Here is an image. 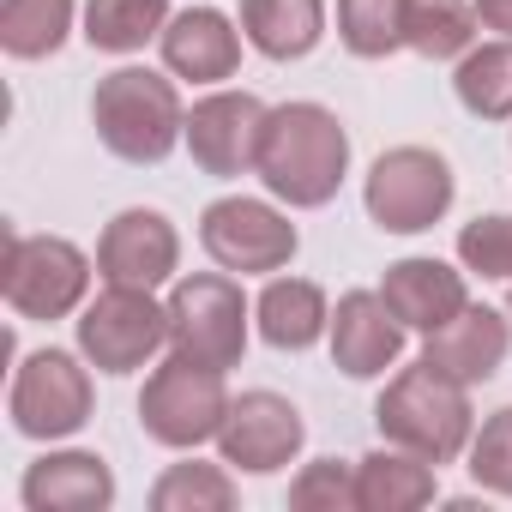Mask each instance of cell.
<instances>
[{"label": "cell", "mask_w": 512, "mask_h": 512, "mask_svg": "<svg viewBox=\"0 0 512 512\" xmlns=\"http://www.w3.org/2000/svg\"><path fill=\"white\" fill-rule=\"evenodd\" d=\"M13 428L25 440H67L91 422V374L67 350H37L13 374Z\"/></svg>", "instance_id": "cell-10"}, {"label": "cell", "mask_w": 512, "mask_h": 512, "mask_svg": "<svg viewBox=\"0 0 512 512\" xmlns=\"http://www.w3.org/2000/svg\"><path fill=\"white\" fill-rule=\"evenodd\" d=\"M169 350L187 356V362H205V368H235L241 350H247V302H241V284L217 278V272H199V278H181L169 290Z\"/></svg>", "instance_id": "cell-6"}, {"label": "cell", "mask_w": 512, "mask_h": 512, "mask_svg": "<svg viewBox=\"0 0 512 512\" xmlns=\"http://www.w3.org/2000/svg\"><path fill=\"white\" fill-rule=\"evenodd\" d=\"M404 320L386 308V296L374 290H350L332 314V362L350 374V380H374L386 374L398 356H404Z\"/></svg>", "instance_id": "cell-14"}, {"label": "cell", "mask_w": 512, "mask_h": 512, "mask_svg": "<svg viewBox=\"0 0 512 512\" xmlns=\"http://www.w3.org/2000/svg\"><path fill=\"white\" fill-rule=\"evenodd\" d=\"M302 410L278 392H241L229 398V416L217 428V446H223V464L247 470V476H272L284 470L296 452H302Z\"/></svg>", "instance_id": "cell-11"}, {"label": "cell", "mask_w": 512, "mask_h": 512, "mask_svg": "<svg viewBox=\"0 0 512 512\" xmlns=\"http://www.w3.org/2000/svg\"><path fill=\"white\" fill-rule=\"evenodd\" d=\"M241 31L266 61H302L326 37L320 0H241Z\"/></svg>", "instance_id": "cell-19"}, {"label": "cell", "mask_w": 512, "mask_h": 512, "mask_svg": "<svg viewBox=\"0 0 512 512\" xmlns=\"http://www.w3.org/2000/svg\"><path fill=\"white\" fill-rule=\"evenodd\" d=\"M0 290L19 320H67L91 290V260L61 235H7Z\"/></svg>", "instance_id": "cell-5"}, {"label": "cell", "mask_w": 512, "mask_h": 512, "mask_svg": "<svg viewBox=\"0 0 512 512\" xmlns=\"http://www.w3.org/2000/svg\"><path fill=\"white\" fill-rule=\"evenodd\" d=\"M266 103L247 91H217L205 103H193L187 115V151L205 175H247L260 163V133H266Z\"/></svg>", "instance_id": "cell-12"}, {"label": "cell", "mask_w": 512, "mask_h": 512, "mask_svg": "<svg viewBox=\"0 0 512 512\" xmlns=\"http://www.w3.org/2000/svg\"><path fill=\"white\" fill-rule=\"evenodd\" d=\"M157 43H163V67H169L175 79H193V85H217V79H229L235 61H241L235 25H229L223 13H211V7H193V13L169 19Z\"/></svg>", "instance_id": "cell-17"}, {"label": "cell", "mask_w": 512, "mask_h": 512, "mask_svg": "<svg viewBox=\"0 0 512 512\" xmlns=\"http://www.w3.org/2000/svg\"><path fill=\"white\" fill-rule=\"evenodd\" d=\"M476 19L500 37H512V0H476Z\"/></svg>", "instance_id": "cell-31"}, {"label": "cell", "mask_w": 512, "mask_h": 512, "mask_svg": "<svg viewBox=\"0 0 512 512\" xmlns=\"http://www.w3.org/2000/svg\"><path fill=\"white\" fill-rule=\"evenodd\" d=\"M386 308L410 326V332H440L452 314H464V272H452L446 260H398L386 266V284H380Z\"/></svg>", "instance_id": "cell-16"}, {"label": "cell", "mask_w": 512, "mask_h": 512, "mask_svg": "<svg viewBox=\"0 0 512 512\" xmlns=\"http://www.w3.org/2000/svg\"><path fill=\"white\" fill-rule=\"evenodd\" d=\"M506 350H512V326H506L494 308H470V302H464V314H452L440 332H428L422 362L440 368V374L458 380V386H476V380H488V374L506 362Z\"/></svg>", "instance_id": "cell-15"}, {"label": "cell", "mask_w": 512, "mask_h": 512, "mask_svg": "<svg viewBox=\"0 0 512 512\" xmlns=\"http://www.w3.org/2000/svg\"><path fill=\"white\" fill-rule=\"evenodd\" d=\"M169 25V0H91L85 7V43L103 55H133Z\"/></svg>", "instance_id": "cell-24"}, {"label": "cell", "mask_w": 512, "mask_h": 512, "mask_svg": "<svg viewBox=\"0 0 512 512\" xmlns=\"http://www.w3.org/2000/svg\"><path fill=\"white\" fill-rule=\"evenodd\" d=\"M157 512H229L235 506V482L217 464H169L151 488Z\"/></svg>", "instance_id": "cell-27"}, {"label": "cell", "mask_w": 512, "mask_h": 512, "mask_svg": "<svg viewBox=\"0 0 512 512\" xmlns=\"http://www.w3.org/2000/svg\"><path fill=\"white\" fill-rule=\"evenodd\" d=\"M470 476L488 494H512V404L494 410L482 434H470Z\"/></svg>", "instance_id": "cell-29"}, {"label": "cell", "mask_w": 512, "mask_h": 512, "mask_svg": "<svg viewBox=\"0 0 512 512\" xmlns=\"http://www.w3.org/2000/svg\"><path fill=\"white\" fill-rule=\"evenodd\" d=\"M344 169H350V133L338 127L332 109H320V103H284V109L266 115L253 175L272 187V199L314 211V205H326L338 193Z\"/></svg>", "instance_id": "cell-1"}, {"label": "cell", "mask_w": 512, "mask_h": 512, "mask_svg": "<svg viewBox=\"0 0 512 512\" xmlns=\"http://www.w3.org/2000/svg\"><path fill=\"white\" fill-rule=\"evenodd\" d=\"M374 422L398 452H416V458H428L440 470L470 446V386H458L440 368L416 362L380 392Z\"/></svg>", "instance_id": "cell-2"}, {"label": "cell", "mask_w": 512, "mask_h": 512, "mask_svg": "<svg viewBox=\"0 0 512 512\" xmlns=\"http://www.w3.org/2000/svg\"><path fill=\"white\" fill-rule=\"evenodd\" d=\"M169 344V308L151 302V290L109 284L79 314V350L97 374H133Z\"/></svg>", "instance_id": "cell-8"}, {"label": "cell", "mask_w": 512, "mask_h": 512, "mask_svg": "<svg viewBox=\"0 0 512 512\" xmlns=\"http://www.w3.org/2000/svg\"><path fill=\"white\" fill-rule=\"evenodd\" d=\"M175 260H181L175 223H169L163 211H145V205L121 211V217L103 229V241H97V272H103L109 284H133V290L169 284V278H175Z\"/></svg>", "instance_id": "cell-13"}, {"label": "cell", "mask_w": 512, "mask_h": 512, "mask_svg": "<svg viewBox=\"0 0 512 512\" xmlns=\"http://www.w3.org/2000/svg\"><path fill=\"white\" fill-rule=\"evenodd\" d=\"M223 416H229L223 368H205V362H187V356H169V362L145 380V392H139V422H145V434H151L157 446H175V452L217 440Z\"/></svg>", "instance_id": "cell-4"}, {"label": "cell", "mask_w": 512, "mask_h": 512, "mask_svg": "<svg viewBox=\"0 0 512 512\" xmlns=\"http://www.w3.org/2000/svg\"><path fill=\"white\" fill-rule=\"evenodd\" d=\"M506 308H512V290H506Z\"/></svg>", "instance_id": "cell-32"}, {"label": "cell", "mask_w": 512, "mask_h": 512, "mask_svg": "<svg viewBox=\"0 0 512 512\" xmlns=\"http://www.w3.org/2000/svg\"><path fill=\"white\" fill-rule=\"evenodd\" d=\"M458 260L482 278H512V217H476L458 235Z\"/></svg>", "instance_id": "cell-30"}, {"label": "cell", "mask_w": 512, "mask_h": 512, "mask_svg": "<svg viewBox=\"0 0 512 512\" xmlns=\"http://www.w3.org/2000/svg\"><path fill=\"white\" fill-rule=\"evenodd\" d=\"M290 506H296V512H350V506H356V470L338 464V458L308 464V470L290 482Z\"/></svg>", "instance_id": "cell-28"}, {"label": "cell", "mask_w": 512, "mask_h": 512, "mask_svg": "<svg viewBox=\"0 0 512 512\" xmlns=\"http://www.w3.org/2000/svg\"><path fill=\"white\" fill-rule=\"evenodd\" d=\"M404 19L410 0H338V37L362 61H386L392 49H404Z\"/></svg>", "instance_id": "cell-26"}, {"label": "cell", "mask_w": 512, "mask_h": 512, "mask_svg": "<svg viewBox=\"0 0 512 512\" xmlns=\"http://www.w3.org/2000/svg\"><path fill=\"white\" fill-rule=\"evenodd\" d=\"M199 247L223 272H284L296 260V223L266 199H217L199 217Z\"/></svg>", "instance_id": "cell-9"}, {"label": "cell", "mask_w": 512, "mask_h": 512, "mask_svg": "<svg viewBox=\"0 0 512 512\" xmlns=\"http://www.w3.org/2000/svg\"><path fill=\"white\" fill-rule=\"evenodd\" d=\"M253 314H260V338H266L272 350H308V344L332 326L326 290L308 284V278H272Z\"/></svg>", "instance_id": "cell-20"}, {"label": "cell", "mask_w": 512, "mask_h": 512, "mask_svg": "<svg viewBox=\"0 0 512 512\" xmlns=\"http://www.w3.org/2000/svg\"><path fill=\"white\" fill-rule=\"evenodd\" d=\"M434 500V464L416 452H374L356 464V506L362 512H416Z\"/></svg>", "instance_id": "cell-21"}, {"label": "cell", "mask_w": 512, "mask_h": 512, "mask_svg": "<svg viewBox=\"0 0 512 512\" xmlns=\"http://www.w3.org/2000/svg\"><path fill=\"white\" fill-rule=\"evenodd\" d=\"M73 31V0H0V49L13 61H43Z\"/></svg>", "instance_id": "cell-23"}, {"label": "cell", "mask_w": 512, "mask_h": 512, "mask_svg": "<svg viewBox=\"0 0 512 512\" xmlns=\"http://www.w3.org/2000/svg\"><path fill=\"white\" fill-rule=\"evenodd\" d=\"M91 121L97 139L121 157V163H163L175 151V139H187V115L181 97L163 73L151 67H121L109 79H97L91 97Z\"/></svg>", "instance_id": "cell-3"}, {"label": "cell", "mask_w": 512, "mask_h": 512, "mask_svg": "<svg viewBox=\"0 0 512 512\" xmlns=\"http://www.w3.org/2000/svg\"><path fill=\"white\" fill-rule=\"evenodd\" d=\"M476 0H410V19H404V49L428 55V61H464L476 43Z\"/></svg>", "instance_id": "cell-22"}, {"label": "cell", "mask_w": 512, "mask_h": 512, "mask_svg": "<svg viewBox=\"0 0 512 512\" xmlns=\"http://www.w3.org/2000/svg\"><path fill=\"white\" fill-rule=\"evenodd\" d=\"M362 199H368V217H374L386 235H422V229H434V223L446 217V205H452V169H446V157L428 151V145H398V151H386V157L368 169Z\"/></svg>", "instance_id": "cell-7"}, {"label": "cell", "mask_w": 512, "mask_h": 512, "mask_svg": "<svg viewBox=\"0 0 512 512\" xmlns=\"http://www.w3.org/2000/svg\"><path fill=\"white\" fill-rule=\"evenodd\" d=\"M115 500V476L97 452H49L25 470L31 512H103Z\"/></svg>", "instance_id": "cell-18"}, {"label": "cell", "mask_w": 512, "mask_h": 512, "mask_svg": "<svg viewBox=\"0 0 512 512\" xmlns=\"http://www.w3.org/2000/svg\"><path fill=\"white\" fill-rule=\"evenodd\" d=\"M452 91H458V103H464L470 115H482V121H512V37L470 49V55L458 61V73H452Z\"/></svg>", "instance_id": "cell-25"}]
</instances>
